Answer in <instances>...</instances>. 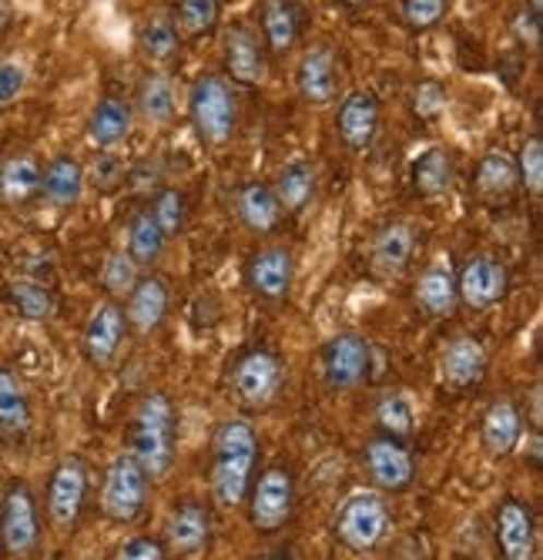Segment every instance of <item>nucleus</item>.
Returning <instances> with one entry per match:
<instances>
[{"label":"nucleus","instance_id":"nucleus-11","mask_svg":"<svg viewBox=\"0 0 543 560\" xmlns=\"http://www.w3.org/2000/svg\"><path fill=\"white\" fill-rule=\"evenodd\" d=\"M363 464H366L373 483L386 493L406 490L416 477V464H413L410 450L403 446V440H392V436H373L363 446Z\"/></svg>","mask_w":543,"mask_h":560},{"label":"nucleus","instance_id":"nucleus-12","mask_svg":"<svg viewBox=\"0 0 543 560\" xmlns=\"http://www.w3.org/2000/svg\"><path fill=\"white\" fill-rule=\"evenodd\" d=\"M413 252H416V225L406 219H397L376 232L373 248H369V269L379 282H392L406 276Z\"/></svg>","mask_w":543,"mask_h":560},{"label":"nucleus","instance_id":"nucleus-10","mask_svg":"<svg viewBox=\"0 0 543 560\" xmlns=\"http://www.w3.org/2000/svg\"><path fill=\"white\" fill-rule=\"evenodd\" d=\"M373 349L359 332H339L322 349V376L332 389L345 393L369 380Z\"/></svg>","mask_w":543,"mask_h":560},{"label":"nucleus","instance_id":"nucleus-29","mask_svg":"<svg viewBox=\"0 0 543 560\" xmlns=\"http://www.w3.org/2000/svg\"><path fill=\"white\" fill-rule=\"evenodd\" d=\"M84 178L87 175H84L81 162L61 155V159H55L51 165L44 168L40 195L51 201V206H58V209H71L74 201L81 198V191H84Z\"/></svg>","mask_w":543,"mask_h":560},{"label":"nucleus","instance_id":"nucleus-6","mask_svg":"<svg viewBox=\"0 0 543 560\" xmlns=\"http://www.w3.org/2000/svg\"><path fill=\"white\" fill-rule=\"evenodd\" d=\"M282 383H285V366L269 349L245 352L232 370V393L245 410H265L282 393Z\"/></svg>","mask_w":543,"mask_h":560},{"label":"nucleus","instance_id":"nucleus-43","mask_svg":"<svg viewBox=\"0 0 543 560\" xmlns=\"http://www.w3.org/2000/svg\"><path fill=\"white\" fill-rule=\"evenodd\" d=\"M410 105H413V115L420 121H436L442 115V108H447V88H442L439 81H433V78H426V81L413 84Z\"/></svg>","mask_w":543,"mask_h":560},{"label":"nucleus","instance_id":"nucleus-25","mask_svg":"<svg viewBox=\"0 0 543 560\" xmlns=\"http://www.w3.org/2000/svg\"><path fill=\"white\" fill-rule=\"evenodd\" d=\"M476 195L483 206L497 209V206H507V201L517 195L520 188V175H517V162L504 151H489V155L480 162L476 168Z\"/></svg>","mask_w":543,"mask_h":560},{"label":"nucleus","instance_id":"nucleus-18","mask_svg":"<svg viewBox=\"0 0 543 560\" xmlns=\"http://www.w3.org/2000/svg\"><path fill=\"white\" fill-rule=\"evenodd\" d=\"M497 544L504 560H533L536 557V521L533 511L517 500L507 497L497 511Z\"/></svg>","mask_w":543,"mask_h":560},{"label":"nucleus","instance_id":"nucleus-5","mask_svg":"<svg viewBox=\"0 0 543 560\" xmlns=\"http://www.w3.org/2000/svg\"><path fill=\"white\" fill-rule=\"evenodd\" d=\"M147 474L141 470V464L131 453H121L111 460V467L105 470V487H102V514L111 524H131L141 517L144 503H147Z\"/></svg>","mask_w":543,"mask_h":560},{"label":"nucleus","instance_id":"nucleus-44","mask_svg":"<svg viewBox=\"0 0 543 560\" xmlns=\"http://www.w3.org/2000/svg\"><path fill=\"white\" fill-rule=\"evenodd\" d=\"M450 0H403V21L410 31H429L447 18Z\"/></svg>","mask_w":543,"mask_h":560},{"label":"nucleus","instance_id":"nucleus-1","mask_svg":"<svg viewBox=\"0 0 543 560\" xmlns=\"http://www.w3.org/2000/svg\"><path fill=\"white\" fill-rule=\"evenodd\" d=\"M259 464V430L249 420H225L212 440V497L225 511L245 503Z\"/></svg>","mask_w":543,"mask_h":560},{"label":"nucleus","instance_id":"nucleus-14","mask_svg":"<svg viewBox=\"0 0 543 560\" xmlns=\"http://www.w3.org/2000/svg\"><path fill=\"white\" fill-rule=\"evenodd\" d=\"M128 319L118 302H105L84 329V355L94 370H111L118 363V352L125 346Z\"/></svg>","mask_w":543,"mask_h":560},{"label":"nucleus","instance_id":"nucleus-19","mask_svg":"<svg viewBox=\"0 0 543 560\" xmlns=\"http://www.w3.org/2000/svg\"><path fill=\"white\" fill-rule=\"evenodd\" d=\"M292 276H295V259H292V252L282 245L256 252V256L249 259V266H245V282H249V289L265 302L285 299Z\"/></svg>","mask_w":543,"mask_h":560},{"label":"nucleus","instance_id":"nucleus-53","mask_svg":"<svg viewBox=\"0 0 543 560\" xmlns=\"http://www.w3.org/2000/svg\"><path fill=\"white\" fill-rule=\"evenodd\" d=\"M0 450H4V433H0Z\"/></svg>","mask_w":543,"mask_h":560},{"label":"nucleus","instance_id":"nucleus-4","mask_svg":"<svg viewBox=\"0 0 543 560\" xmlns=\"http://www.w3.org/2000/svg\"><path fill=\"white\" fill-rule=\"evenodd\" d=\"M389 506L376 490H356L353 497H345V503L335 514V540L350 553H369L376 550L386 534H389Z\"/></svg>","mask_w":543,"mask_h":560},{"label":"nucleus","instance_id":"nucleus-48","mask_svg":"<svg viewBox=\"0 0 543 560\" xmlns=\"http://www.w3.org/2000/svg\"><path fill=\"white\" fill-rule=\"evenodd\" d=\"M514 34H517L520 44L536 47V44H540V14H533V11L523 8V11L514 18Z\"/></svg>","mask_w":543,"mask_h":560},{"label":"nucleus","instance_id":"nucleus-15","mask_svg":"<svg viewBox=\"0 0 543 560\" xmlns=\"http://www.w3.org/2000/svg\"><path fill=\"white\" fill-rule=\"evenodd\" d=\"M225 71L235 84H262L265 81V44L256 27L232 24L225 31Z\"/></svg>","mask_w":543,"mask_h":560},{"label":"nucleus","instance_id":"nucleus-7","mask_svg":"<svg viewBox=\"0 0 543 560\" xmlns=\"http://www.w3.org/2000/svg\"><path fill=\"white\" fill-rule=\"evenodd\" d=\"M249 524L259 534H279L292 521L295 506V480L285 467H269L249 487Z\"/></svg>","mask_w":543,"mask_h":560},{"label":"nucleus","instance_id":"nucleus-37","mask_svg":"<svg viewBox=\"0 0 543 560\" xmlns=\"http://www.w3.org/2000/svg\"><path fill=\"white\" fill-rule=\"evenodd\" d=\"M165 235L162 229L155 225L152 212L141 209L134 212L131 219V229H128V256L138 262V266H155L162 259V252H165Z\"/></svg>","mask_w":543,"mask_h":560},{"label":"nucleus","instance_id":"nucleus-49","mask_svg":"<svg viewBox=\"0 0 543 560\" xmlns=\"http://www.w3.org/2000/svg\"><path fill=\"white\" fill-rule=\"evenodd\" d=\"M8 24H11V0H0V34L8 31Z\"/></svg>","mask_w":543,"mask_h":560},{"label":"nucleus","instance_id":"nucleus-34","mask_svg":"<svg viewBox=\"0 0 543 560\" xmlns=\"http://www.w3.org/2000/svg\"><path fill=\"white\" fill-rule=\"evenodd\" d=\"M87 135L94 144H102V148L125 141L131 135V108L118 97L97 101V108L91 112V121H87Z\"/></svg>","mask_w":543,"mask_h":560},{"label":"nucleus","instance_id":"nucleus-9","mask_svg":"<svg viewBox=\"0 0 543 560\" xmlns=\"http://www.w3.org/2000/svg\"><path fill=\"white\" fill-rule=\"evenodd\" d=\"M87 497V464L81 456H64L58 460L51 483H47V521L55 524V530L68 534L74 530Z\"/></svg>","mask_w":543,"mask_h":560},{"label":"nucleus","instance_id":"nucleus-20","mask_svg":"<svg viewBox=\"0 0 543 560\" xmlns=\"http://www.w3.org/2000/svg\"><path fill=\"white\" fill-rule=\"evenodd\" d=\"M168 285L158 276H144L134 282V289L128 292V305H125V319L128 329H134L138 336H152L162 329L165 316H168Z\"/></svg>","mask_w":543,"mask_h":560},{"label":"nucleus","instance_id":"nucleus-41","mask_svg":"<svg viewBox=\"0 0 543 560\" xmlns=\"http://www.w3.org/2000/svg\"><path fill=\"white\" fill-rule=\"evenodd\" d=\"M138 269H141V266L128 256V252H111L108 262H105V272H102L105 292H108L111 299H125V295L134 289V282L141 279Z\"/></svg>","mask_w":543,"mask_h":560},{"label":"nucleus","instance_id":"nucleus-45","mask_svg":"<svg viewBox=\"0 0 543 560\" xmlns=\"http://www.w3.org/2000/svg\"><path fill=\"white\" fill-rule=\"evenodd\" d=\"M91 182H94V188H102V191H115L125 182V165L115 155H97L94 165H91Z\"/></svg>","mask_w":543,"mask_h":560},{"label":"nucleus","instance_id":"nucleus-21","mask_svg":"<svg viewBox=\"0 0 543 560\" xmlns=\"http://www.w3.org/2000/svg\"><path fill=\"white\" fill-rule=\"evenodd\" d=\"M335 131L345 141V148L366 151L379 131V101L369 91H353L350 97L339 105Z\"/></svg>","mask_w":543,"mask_h":560},{"label":"nucleus","instance_id":"nucleus-31","mask_svg":"<svg viewBox=\"0 0 543 560\" xmlns=\"http://www.w3.org/2000/svg\"><path fill=\"white\" fill-rule=\"evenodd\" d=\"M138 44L144 50L147 61L155 65H172L178 58V47H181V34L172 21V14L155 11L152 18H144L141 31H138Z\"/></svg>","mask_w":543,"mask_h":560},{"label":"nucleus","instance_id":"nucleus-42","mask_svg":"<svg viewBox=\"0 0 543 560\" xmlns=\"http://www.w3.org/2000/svg\"><path fill=\"white\" fill-rule=\"evenodd\" d=\"M517 162V175H520V188H527L533 198H540L543 191V141L533 135L520 144V155Z\"/></svg>","mask_w":543,"mask_h":560},{"label":"nucleus","instance_id":"nucleus-28","mask_svg":"<svg viewBox=\"0 0 543 560\" xmlns=\"http://www.w3.org/2000/svg\"><path fill=\"white\" fill-rule=\"evenodd\" d=\"M303 34L299 8L292 0H265L262 4V44L275 58H285Z\"/></svg>","mask_w":543,"mask_h":560},{"label":"nucleus","instance_id":"nucleus-24","mask_svg":"<svg viewBox=\"0 0 543 560\" xmlns=\"http://www.w3.org/2000/svg\"><path fill=\"white\" fill-rule=\"evenodd\" d=\"M235 212H238V222L256 232V235H269L282 225V206L279 198L269 185H259V182H249L241 185L238 195H235Z\"/></svg>","mask_w":543,"mask_h":560},{"label":"nucleus","instance_id":"nucleus-26","mask_svg":"<svg viewBox=\"0 0 543 560\" xmlns=\"http://www.w3.org/2000/svg\"><path fill=\"white\" fill-rule=\"evenodd\" d=\"M40 178L44 168L31 155H11L0 162V206L24 209L34 198H40Z\"/></svg>","mask_w":543,"mask_h":560},{"label":"nucleus","instance_id":"nucleus-38","mask_svg":"<svg viewBox=\"0 0 543 560\" xmlns=\"http://www.w3.org/2000/svg\"><path fill=\"white\" fill-rule=\"evenodd\" d=\"M373 417H376L379 433H382V436H392V440H410V436H413V430H416L413 406H410V399H406V396H400V393L382 396V399L376 402Z\"/></svg>","mask_w":543,"mask_h":560},{"label":"nucleus","instance_id":"nucleus-16","mask_svg":"<svg viewBox=\"0 0 543 560\" xmlns=\"http://www.w3.org/2000/svg\"><path fill=\"white\" fill-rule=\"evenodd\" d=\"M486 363L489 360H486L483 342H476L473 336H457L439 355V383L453 393H467L483 383Z\"/></svg>","mask_w":543,"mask_h":560},{"label":"nucleus","instance_id":"nucleus-17","mask_svg":"<svg viewBox=\"0 0 543 560\" xmlns=\"http://www.w3.org/2000/svg\"><path fill=\"white\" fill-rule=\"evenodd\" d=\"M212 511L199 500H185L178 503L168 524H165V534H168V544L172 550H178L181 557H199L209 550L212 544Z\"/></svg>","mask_w":543,"mask_h":560},{"label":"nucleus","instance_id":"nucleus-2","mask_svg":"<svg viewBox=\"0 0 543 560\" xmlns=\"http://www.w3.org/2000/svg\"><path fill=\"white\" fill-rule=\"evenodd\" d=\"M178 410L168 393L141 396L131 420V456L141 464L147 480H165L178 453Z\"/></svg>","mask_w":543,"mask_h":560},{"label":"nucleus","instance_id":"nucleus-51","mask_svg":"<svg viewBox=\"0 0 543 560\" xmlns=\"http://www.w3.org/2000/svg\"><path fill=\"white\" fill-rule=\"evenodd\" d=\"M256 560H288V557H282V553H259Z\"/></svg>","mask_w":543,"mask_h":560},{"label":"nucleus","instance_id":"nucleus-35","mask_svg":"<svg viewBox=\"0 0 543 560\" xmlns=\"http://www.w3.org/2000/svg\"><path fill=\"white\" fill-rule=\"evenodd\" d=\"M8 299L14 305V313L31 319V323H47V319H55L58 316V295L34 282V279H17L8 285Z\"/></svg>","mask_w":543,"mask_h":560},{"label":"nucleus","instance_id":"nucleus-33","mask_svg":"<svg viewBox=\"0 0 543 560\" xmlns=\"http://www.w3.org/2000/svg\"><path fill=\"white\" fill-rule=\"evenodd\" d=\"M275 198L282 212H303L316 195V168L309 162H288L275 178Z\"/></svg>","mask_w":543,"mask_h":560},{"label":"nucleus","instance_id":"nucleus-47","mask_svg":"<svg viewBox=\"0 0 543 560\" xmlns=\"http://www.w3.org/2000/svg\"><path fill=\"white\" fill-rule=\"evenodd\" d=\"M24 88V68L17 65H0V105L14 101Z\"/></svg>","mask_w":543,"mask_h":560},{"label":"nucleus","instance_id":"nucleus-36","mask_svg":"<svg viewBox=\"0 0 543 560\" xmlns=\"http://www.w3.org/2000/svg\"><path fill=\"white\" fill-rule=\"evenodd\" d=\"M138 108L147 125H168L175 118V84L168 74L155 71L138 84Z\"/></svg>","mask_w":543,"mask_h":560},{"label":"nucleus","instance_id":"nucleus-40","mask_svg":"<svg viewBox=\"0 0 543 560\" xmlns=\"http://www.w3.org/2000/svg\"><path fill=\"white\" fill-rule=\"evenodd\" d=\"M147 212H152V219H155V225L162 229L165 238L178 235V232L185 229V219H188L185 191H178V188H162V191L155 195L152 209H147Z\"/></svg>","mask_w":543,"mask_h":560},{"label":"nucleus","instance_id":"nucleus-8","mask_svg":"<svg viewBox=\"0 0 543 560\" xmlns=\"http://www.w3.org/2000/svg\"><path fill=\"white\" fill-rule=\"evenodd\" d=\"M40 540V514L34 490L24 480H11L0 500V547L11 557H27Z\"/></svg>","mask_w":543,"mask_h":560},{"label":"nucleus","instance_id":"nucleus-3","mask_svg":"<svg viewBox=\"0 0 543 560\" xmlns=\"http://www.w3.org/2000/svg\"><path fill=\"white\" fill-rule=\"evenodd\" d=\"M188 115L205 144H225L238 128V101L232 81L222 74H202L191 84Z\"/></svg>","mask_w":543,"mask_h":560},{"label":"nucleus","instance_id":"nucleus-23","mask_svg":"<svg viewBox=\"0 0 543 560\" xmlns=\"http://www.w3.org/2000/svg\"><path fill=\"white\" fill-rule=\"evenodd\" d=\"M523 433V413L514 399H493L483 413V427H480V440L486 446L489 456H507L517 450Z\"/></svg>","mask_w":543,"mask_h":560},{"label":"nucleus","instance_id":"nucleus-22","mask_svg":"<svg viewBox=\"0 0 543 560\" xmlns=\"http://www.w3.org/2000/svg\"><path fill=\"white\" fill-rule=\"evenodd\" d=\"M295 84H299V94L306 105H329L339 91V68H335V55L329 47H309L303 61H299V71H295Z\"/></svg>","mask_w":543,"mask_h":560},{"label":"nucleus","instance_id":"nucleus-50","mask_svg":"<svg viewBox=\"0 0 543 560\" xmlns=\"http://www.w3.org/2000/svg\"><path fill=\"white\" fill-rule=\"evenodd\" d=\"M527 11H533V14H543V0H527Z\"/></svg>","mask_w":543,"mask_h":560},{"label":"nucleus","instance_id":"nucleus-13","mask_svg":"<svg viewBox=\"0 0 543 560\" xmlns=\"http://www.w3.org/2000/svg\"><path fill=\"white\" fill-rule=\"evenodd\" d=\"M510 289V272L504 262H497L493 256H473L463 262L460 276H457V292L460 299L470 305V310H489V305L504 302Z\"/></svg>","mask_w":543,"mask_h":560},{"label":"nucleus","instance_id":"nucleus-46","mask_svg":"<svg viewBox=\"0 0 543 560\" xmlns=\"http://www.w3.org/2000/svg\"><path fill=\"white\" fill-rule=\"evenodd\" d=\"M115 560H165V547L155 537H131L118 547Z\"/></svg>","mask_w":543,"mask_h":560},{"label":"nucleus","instance_id":"nucleus-52","mask_svg":"<svg viewBox=\"0 0 543 560\" xmlns=\"http://www.w3.org/2000/svg\"><path fill=\"white\" fill-rule=\"evenodd\" d=\"M345 8H363V4H369V0H342Z\"/></svg>","mask_w":543,"mask_h":560},{"label":"nucleus","instance_id":"nucleus-27","mask_svg":"<svg viewBox=\"0 0 543 560\" xmlns=\"http://www.w3.org/2000/svg\"><path fill=\"white\" fill-rule=\"evenodd\" d=\"M413 299L416 305L433 316V319H442V316H450L457 310V302H460V292H457V276L447 269V266H429L420 272L416 285H413Z\"/></svg>","mask_w":543,"mask_h":560},{"label":"nucleus","instance_id":"nucleus-39","mask_svg":"<svg viewBox=\"0 0 543 560\" xmlns=\"http://www.w3.org/2000/svg\"><path fill=\"white\" fill-rule=\"evenodd\" d=\"M172 21L185 37H205L219 24V0H175Z\"/></svg>","mask_w":543,"mask_h":560},{"label":"nucleus","instance_id":"nucleus-30","mask_svg":"<svg viewBox=\"0 0 543 560\" xmlns=\"http://www.w3.org/2000/svg\"><path fill=\"white\" fill-rule=\"evenodd\" d=\"M31 430V402H27V393L17 380L14 370H4L0 366V433L4 436H27Z\"/></svg>","mask_w":543,"mask_h":560},{"label":"nucleus","instance_id":"nucleus-32","mask_svg":"<svg viewBox=\"0 0 543 560\" xmlns=\"http://www.w3.org/2000/svg\"><path fill=\"white\" fill-rule=\"evenodd\" d=\"M453 178H457V162L447 148H429L413 165V188L423 198H436L442 191H450Z\"/></svg>","mask_w":543,"mask_h":560}]
</instances>
